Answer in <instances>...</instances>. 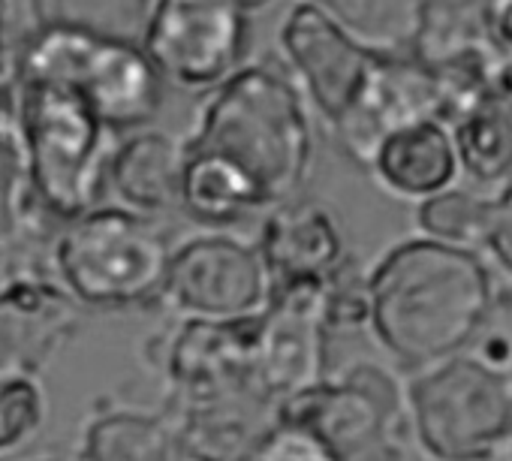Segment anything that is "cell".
<instances>
[{
  "instance_id": "6da1fadb",
  "label": "cell",
  "mask_w": 512,
  "mask_h": 461,
  "mask_svg": "<svg viewBox=\"0 0 512 461\" xmlns=\"http://www.w3.org/2000/svg\"><path fill=\"white\" fill-rule=\"evenodd\" d=\"M368 296L371 335L413 371L473 350L497 305L482 251L428 236L392 245L368 269Z\"/></svg>"
},
{
  "instance_id": "7a4b0ae2",
  "label": "cell",
  "mask_w": 512,
  "mask_h": 461,
  "mask_svg": "<svg viewBox=\"0 0 512 461\" xmlns=\"http://www.w3.org/2000/svg\"><path fill=\"white\" fill-rule=\"evenodd\" d=\"M184 145L232 160L260 187L269 208L299 196L317 160L305 91L272 64H244L208 91Z\"/></svg>"
},
{
  "instance_id": "3957f363",
  "label": "cell",
  "mask_w": 512,
  "mask_h": 461,
  "mask_svg": "<svg viewBox=\"0 0 512 461\" xmlns=\"http://www.w3.org/2000/svg\"><path fill=\"white\" fill-rule=\"evenodd\" d=\"M13 67L22 85H58L79 94L112 133L142 130L163 106L166 79L139 40L37 25Z\"/></svg>"
},
{
  "instance_id": "277c9868",
  "label": "cell",
  "mask_w": 512,
  "mask_h": 461,
  "mask_svg": "<svg viewBox=\"0 0 512 461\" xmlns=\"http://www.w3.org/2000/svg\"><path fill=\"white\" fill-rule=\"evenodd\" d=\"M407 404L413 440L431 461L512 458V374L473 350L413 371Z\"/></svg>"
},
{
  "instance_id": "5b68a950",
  "label": "cell",
  "mask_w": 512,
  "mask_h": 461,
  "mask_svg": "<svg viewBox=\"0 0 512 461\" xmlns=\"http://www.w3.org/2000/svg\"><path fill=\"white\" fill-rule=\"evenodd\" d=\"M55 266L73 299L91 308H136L163 299L172 248L148 214L97 205L67 220Z\"/></svg>"
},
{
  "instance_id": "8992f818",
  "label": "cell",
  "mask_w": 512,
  "mask_h": 461,
  "mask_svg": "<svg viewBox=\"0 0 512 461\" xmlns=\"http://www.w3.org/2000/svg\"><path fill=\"white\" fill-rule=\"evenodd\" d=\"M88 103L58 85H22L25 175L40 205L73 220L100 205L112 142Z\"/></svg>"
},
{
  "instance_id": "52a82bcc",
  "label": "cell",
  "mask_w": 512,
  "mask_h": 461,
  "mask_svg": "<svg viewBox=\"0 0 512 461\" xmlns=\"http://www.w3.org/2000/svg\"><path fill=\"white\" fill-rule=\"evenodd\" d=\"M278 416L308 428L335 461H404L413 437L407 383L365 359L296 392Z\"/></svg>"
},
{
  "instance_id": "ba28073f",
  "label": "cell",
  "mask_w": 512,
  "mask_h": 461,
  "mask_svg": "<svg viewBox=\"0 0 512 461\" xmlns=\"http://www.w3.org/2000/svg\"><path fill=\"white\" fill-rule=\"evenodd\" d=\"M250 13L226 0H154L142 49L181 91H214L244 67Z\"/></svg>"
},
{
  "instance_id": "9c48e42d",
  "label": "cell",
  "mask_w": 512,
  "mask_h": 461,
  "mask_svg": "<svg viewBox=\"0 0 512 461\" xmlns=\"http://www.w3.org/2000/svg\"><path fill=\"white\" fill-rule=\"evenodd\" d=\"M275 278L256 242L202 233L172 251L163 302L184 317L241 323L269 311Z\"/></svg>"
},
{
  "instance_id": "30bf717a",
  "label": "cell",
  "mask_w": 512,
  "mask_h": 461,
  "mask_svg": "<svg viewBox=\"0 0 512 461\" xmlns=\"http://www.w3.org/2000/svg\"><path fill=\"white\" fill-rule=\"evenodd\" d=\"M278 43L293 79L329 127L353 106L383 52L359 40V34L311 0H293Z\"/></svg>"
},
{
  "instance_id": "8fae6325",
  "label": "cell",
  "mask_w": 512,
  "mask_h": 461,
  "mask_svg": "<svg viewBox=\"0 0 512 461\" xmlns=\"http://www.w3.org/2000/svg\"><path fill=\"white\" fill-rule=\"evenodd\" d=\"M329 326L323 281L275 287L269 311L256 320L253 383L278 407L329 377Z\"/></svg>"
},
{
  "instance_id": "7c38bea8",
  "label": "cell",
  "mask_w": 512,
  "mask_h": 461,
  "mask_svg": "<svg viewBox=\"0 0 512 461\" xmlns=\"http://www.w3.org/2000/svg\"><path fill=\"white\" fill-rule=\"evenodd\" d=\"M419 121H443L440 79L410 52L395 55L383 49L359 97L332 124V130L350 163L371 172L386 136Z\"/></svg>"
},
{
  "instance_id": "4fadbf2b",
  "label": "cell",
  "mask_w": 512,
  "mask_h": 461,
  "mask_svg": "<svg viewBox=\"0 0 512 461\" xmlns=\"http://www.w3.org/2000/svg\"><path fill=\"white\" fill-rule=\"evenodd\" d=\"M256 320L217 323V320L184 317V323L175 329L166 347V371L184 404L208 401L241 389H256L253 383Z\"/></svg>"
},
{
  "instance_id": "5bb4252c",
  "label": "cell",
  "mask_w": 512,
  "mask_h": 461,
  "mask_svg": "<svg viewBox=\"0 0 512 461\" xmlns=\"http://www.w3.org/2000/svg\"><path fill=\"white\" fill-rule=\"evenodd\" d=\"M256 245L263 251L275 287L326 281L350 254L335 211L323 202L296 196L266 211Z\"/></svg>"
},
{
  "instance_id": "9a60e30c",
  "label": "cell",
  "mask_w": 512,
  "mask_h": 461,
  "mask_svg": "<svg viewBox=\"0 0 512 461\" xmlns=\"http://www.w3.org/2000/svg\"><path fill=\"white\" fill-rule=\"evenodd\" d=\"M371 175L398 199L422 202L452 184L461 175V157L446 121L407 124L386 136L380 145Z\"/></svg>"
},
{
  "instance_id": "2e32d148",
  "label": "cell",
  "mask_w": 512,
  "mask_h": 461,
  "mask_svg": "<svg viewBox=\"0 0 512 461\" xmlns=\"http://www.w3.org/2000/svg\"><path fill=\"white\" fill-rule=\"evenodd\" d=\"M184 142L160 130H136L112 148L106 187L124 208L166 214L181 199Z\"/></svg>"
},
{
  "instance_id": "e0dca14e",
  "label": "cell",
  "mask_w": 512,
  "mask_h": 461,
  "mask_svg": "<svg viewBox=\"0 0 512 461\" xmlns=\"http://www.w3.org/2000/svg\"><path fill=\"white\" fill-rule=\"evenodd\" d=\"M407 52L431 70L503 58L491 40V0H416Z\"/></svg>"
},
{
  "instance_id": "ac0fdd59",
  "label": "cell",
  "mask_w": 512,
  "mask_h": 461,
  "mask_svg": "<svg viewBox=\"0 0 512 461\" xmlns=\"http://www.w3.org/2000/svg\"><path fill=\"white\" fill-rule=\"evenodd\" d=\"M178 208L190 220L211 229L235 226L253 211H269L260 187L247 178V172L214 151H199L187 145Z\"/></svg>"
},
{
  "instance_id": "d6986e66",
  "label": "cell",
  "mask_w": 512,
  "mask_h": 461,
  "mask_svg": "<svg viewBox=\"0 0 512 461\" xmlns=\"http://www.w3.org/2000/svg\"><path fill=\"white\" fill-rule=\"evenodd\" d=\"M452 136L461 175L479 187L506 184L512 178V88L494 82L491 91L452 124Z\"/></svg>"
},
{
  "instance_id": "ffe728a7",
  "label": "cell",
  "mask_w": 512,
  "mask_h": 461,
  "mask_svg": "<svg viewBox=\"0 0 512 461\" xmlns=\"http://www.w3.org/2000/svg\"><path fill=\"white\" fill-rule=\"evenodd\" d=\"M181 431L157 416L112 413L88 431V461H184Z\"/></svg>"
},
{
  "instance_id": "44dd1931",
  "label": "cell",
  "mask_w": 512,
  "mask_h": 461,
  "mask_svg": "<svg viewBox=\"0 0 512 461\" xmlns=\"http://www.w3.org/2000/svg\"><path fill=\"white\" fill-rule=\"evenodd\" d=\"M154 0H31L40 28H79L106 37L142 40Z\"/></svg>"
},
{
  "instance_id": "7402d4cb",
  "label": "cell",
  "mask_w": 512,
  "mask_h": 461,
  "mask_svg": "<svg viewBox=\"0 0 512 461\" xmlns=\"http://www.w3.org/2000/svg\"><path fill=\"white\" fill-rule=\"evenodd\" d=\"M488 214H491V196H482L479 190L458 187V184L416 202L419 236L455 248L482 251Z\"/></svg>"
},
{
  "instance_id": "603a6c76",
  "label": "cell",
  "mask_w": 512,
  "mask_h": 461,
  "mask_svg": "<svg viewBox=\"0 0 512 461\" xmlns=\"http://www.w3.org/2000/svg\"><path fill=\"white\" fill-rule=\"evenodd\" d=\"M323 314L332 335L347 329H368V272H362L353 254H347V260L323 281Z\"/></svg>"
},
{
  "instance_id": "cb8c5ba5",
  "label": "cell",
  "mask_w": 512,
  "mask_h": 461,
  "mask_svg": "<svg viewBox=\"0 0 512 461\" xmlns=\"http://www.w3.org/2000/svg\"><path fill=\"white\" fill-rule=\"evenodd\" d=\"M43 422V395L25 377H0V452L19 446Z\"/></svg>"
},
{
  "instance_id": "d4e9b609",
  "label": "cell",
  "mask_w": 512,
  "mask_h": 461,
  "mask_svg": "<svg viewBox=\"0 0 512 461\" xmlns=\"http://www.w3.org/2000/svg\"><path fill=\"white\" fill-rule=\"evenodd\" d=\"M241 461H335V458L308 428L278 416Z\"/></svg>"
},
{
  "instance_id": "484cf974",
  "label": "cell",
  "mask_w": 512,
  "mask_h": 461,
  "mask_svg": "<svg viewBox=\"0 0 512 461\" xmlns=\"http://www.w3.org/2000/svg\"><path fill=\"white\" fill-rule=\"evenodd\" d=\"M482 254H488V260L512 281V178L491 196Z\"/></svg>"
},
{
  "instance_id": "4316f807",
  "label": "cell",
  "mask_w": 512,
  "mask_h": 461,
  "mask_svg": "<svg viewBox=\"0 0 512 461\" xmlns=\"http://www.w3.org/2000/svg\"><path fill=\"white\" fill-rule=\"evenodd\" d=\"M0 151L25 157L22 142V82L16 67L0 58Z\"/></svg>"
},
{
  "instance_id": "83f0119b",
  "label": "cell",
  "mask_w": 512,
  "mask_h": 461,
  "mask_svg": "<svg viewBox=\"0 0 512 461\" xmlns=\"http://www.w3.org/2000/svg\"><path fill=\"white\" fill-rule=\"evenodd\" d=\"M353 34L365 37L383 22V0H311Z\"/></svg>"
},
{
  "instance_id": "f1b7e54d",
  "label": "cell",
  "mask_w": 512,
  "mask_h": 461,
  "mask_svg": "<svg viewBox=\"0 0 512 461\" xmlns=\"http://www.w3.org/2000/svg\"><path fill=\"white\" fill-rule=\"evenodd\" d=\"M473 353L488 362L497 371L512 374V332L509 329H491V323L485 326V332L479 335V341L473 344Z\"/></svg>"
},
{
  "instance_id": "f546056e",
  "label": "cell",
  "mask_w": 512,
  "mask_h": 461,
  "mask_svg": "<svg viewBox=\"0 0 512 461\" xmlns=\"http://www.w3.org/2000/svg\"><path fill=\"white\" fill-rule=\"evenodd\" d=\"M491 40L503 58L512 55V0H491Z\"/></svg>"
},
{
  "instance_id": "4dcf8cb0",
  "label": "cell",
  "mask_w": 512,
  "mask_h": 461,
  "mask_svg": "<svg viewBox=\"0 0 512 461\" xmlns=\"http://www.w3.org/2000/svg\"><path fill=\"white\" fill-rule=\"evenodd\" d=\"M226 4H235V7L244 10V13H260V10H266L269 4H275V0H226Z\"/></svg>"
},
{
  "instance_id": "1f68e13d",
  "label": "cell",
  "mask_w": 512,
  "mask_h": 461,
  "mask_svg": "<svg viewBox=\"0 0 512 461\" xmlns=\"http://www.w3.org/2000/svg\"><path fill=\"white\" fill-rule=\"evenodd\" d=\"M497 82H500V85H506V88H512V55H506V58H503L500 73H497Z\"/></svg>"
},
{
  "instance_id": "d6a6232c",
  "label": "cell",
  "mask_w": 512,
  "mask_h": 461,
  "mask_svg": "<svg viewBox=\"0 0 512 461\" xmlns=\"http://www.w3.org/2000/svg\"><path fill=\"white\" fill-rule=\"evenodd\" d=\"M10 10H13V0H0V28H4V31H7Z\"/></svg>"
},
{
  "instance_id": "836d02e7",
  "label": "cell",
  "mask_w": 512,
  "mask_h": 461,
  "mask_svg": "<svg viewBox=\"0 0 512 461\" xmlns=\"http://www.w3.org/2000/svg\"><path fill=\"white\" fill-rule=\"evenodd\" d=\"M0 58H7V43H4V28H0Z\"/></svg>"
},
{
  "instance_id": "e575fe53",
  "label": "cell",
  "mask_w": 512,
  "mask_h": 461,
  "mask_svg": "<svg viewBox=\"0 0 512 461\" xmlns=\"http://www.w3.org/2000/svg\"><path fill=\"white\" fill-rule=\"evenodd\" d=\"M184 461H199V458H184Z\"/></svg>"
}]
</instances>
